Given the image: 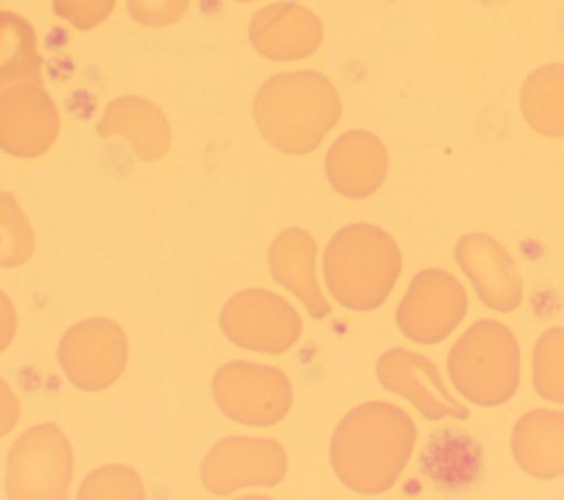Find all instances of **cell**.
<instances>
[{"mask_svg": "<svg viewBox=\"0 0 564 500\" xmlns=\"http://www.w3.org/2000/svg\"><path fill=\"white\" fill-rule=\"evenodd\" d=\"M379 383L405 396L425 419H467V407L460 405L445 388L438 368L423 355L405 348H390L377 359Z\"/></svg>", "mask_w": 564, "mask_h": 500, "instance_id": "8fae6325", "label": "cell"}, {"mask_svg": "<svg viewBox=\"0 0 564 500\" xmlns=\"http://www.w3.org/2000/svg\"><path fill=\"white\" fill-rule=\"evenodd\" d=\"M220 328L240 348L280 355L300 339L302 319L284 297L264 289H251L236 293L225 304Z\"/></svg>", "mask_w": 564, "mask_h": 500, "instance_id": "8992f818", "label": "cell"}, {"mask_svg": "<svg viewBox=\"0 0 564 500\" xmlns=\"http://www.w3.org/2000/svg\"><path fill=\"white\" fill-rule=\"evenodd\" d=\"M414 443V421L401 407L370 401L352 407L335 427L330 465L350 491L383 493L403 474Z\"/></svg>", "mask_w": 564, "mask_h": 500, "instance_id": "6da1fadb", "label": "cell"}, {"mask_svg": "<svg viewBox=\"0 0 564 500\" xmlns=\"http://www.w3.org/2000/svg\"><path fill=\"white\" fill-rule=\"evenodd\" d=\"M82 498H141L143 487L130 469L104 467L84 480Z\"/></svg>", "mask_w": 564, "mask_h": 500, "instance_id": "603a6c76", "label": "cell"}, {"mask_svg": "<svg viewBox=\"0 0 564 500\" xmlns=\"http://www.w3.org/2000/svg\"><path fill=\"white\" fill-rule=\"evenodd\" d=\"M520 110L538 134L564 137V64L542 66L527 77Z\"/></svg>", "mask_w": 564, "mask_h": 500, "instance_id": "d6986e66", "label": "cell"}, {"mask_svg": "<svg viewBox=\"0 0 564 500\" xmlns=\"http://www.w3.org/2000/svg\"><path fill=\"white\" fill-rule=\"evenodd\" d=\"M101 137H126L137 156L145 161H154L165 154L170 143V126L165 117L150 101L123 97L112 101L101 121Z\"/></svg>", "mask_w": 564, "mask_h": 500, "instance_id": "ac0fdd59", "label": "cell"}, {"mask_svg": "<svg viewBox=\"0 0 564 500\" xmlns=\"http://www.w3.org/2000/svg\"><path fill=\"white\" fill-rule=\"evenodd\" d=\"M238 2H251V0H238Z\"/></svg>", "mask_w": 564, "mask_h": 500, "instance_id": "83f0119b", "label": "cell"}, {"mask_svg": "<svg viewBox=\"0 0 564 500\" xmlns=\"http://www.w3.org/2000/svg\"><path fill=\"white\" fill-rule=\"evenodd\" d=\"M447 372L463 399L482 407L507 403L520 383L516 335L496 319L476 322L452 346Z\"/></svg>", "mask_w": 564, "mask_h": 500, "instance_id": "277c9868", "label": "cell"}, {"mask_svg": "<svg viewBox=\"0 0 564 500\" xmlns=\"http://www.w3.org/2000/svg\"><path fill=\"white\" fill-rule=\"evenodd\" d=\"M70 471L73 454L66 436L53 425H37L9 454L7 491L11 498H62Z\"/></svg>", "mask_w": 564, "mask_h": 500, "instance_id": "ba28073f", "label": "cell"}, {"mask_svg": "<svg viewBox=\"0 0 564 500\" xmlns=\"http://www.w3.org/2000/svg\"><path fill=\"white\" fill-rule=\"evenodd\" d=\"M59 128L57 110L40 84L0 95V148L13 156H37L51 148Z\"/></svg>", "mask_w": 564, "mask_h": 500, "instance_id": "4fadbf2b", "label": "cell"}, {"mask_svg": "<svg viewBox=\"0 0 564 500\" xmlns=\"http://www.w3.org/2000/svg\"><path fill=\"white\" fill-rule=\"evenodd\" d=\"M324 170L337 194L346 198H368L386 181L388 152L372 132L348 130L330 145Z\"/></svg>", "mask_w": 564, "mask_h": 500, "instance_id": "9a60e30c", "label": "cell"}, {"mask_svg": "<svg viewBox=\"0 0 564 500\" xmlns=\"http://www.w3.org/2000/svg\"><path fill=\"white\" fill-rule=\"evenodd\" d=\"M15 333V311L11 300L0 291V352L9 346Z\"/></svg>", "mask_w": 564, "mask_h": 500, "instance_id": "4316f807", "label": "cell"}, {"mask_svg": "<svg viewBox=\"0 0 564 500\" xmlns=\"http://www.w3.org/2000/svg\"><path fill=\"white\" fill-rule=\"evenodd\" d=\"M24 81L42 84L35 35L20 15L0 11V88Z\"/></svg>", "mask_w": 564, "mask_h": 500, "instance_id": "ffe728a7", "label": "cell"}, {"mask_svg": "<svg viewBox=\"0 0 564 500\" xmlns=\"http://www.w3.org/2000/svg\"><path fill=\"white\" fill-rule=\"evenodd\" d=\"M212 390L218 407L245 425H273L289 414L293 403V388L284 372L247 361L223 366Z\"/></svg>", "mask_w": 564, "mask_h": 500, "instance_id": "5b68a950", "label": "cell"}, {"mask_svg": "<svg viewBox=\"0 0 564 500\" xmlns=\"http://www.w3.org/2000/svg\"><path fill=\"white\" fill-rule=\"evenodd\" d=\"M286 474V452L273 438L229 436L203 460V482L216 496L245 487H273Z\"/></svg>", "mask_w": 564, "mask_h": 500, "instance_id": "9c48e42d", "label": "cell"}, {"mask_svg": "<svg viewBox=\"0 0 564 500\" xmlns=\"http://www.w3.org/2000/svg\"><path fill=\"white\" fill-rule=\"evenodd\" d=\"M128 359L123 330L110 319H88L70 328L59 344V363L82 390H101L117 381Z\"/></svg>", "mask_w": 564, "mask_h": 500, "instance_id": "30bf717a", "label": "cell"}, {"mask_svg": "<svg viewBox=\"0 0 564 500\" xmlns=\"http://www.w3.org/2000/svg\"><path fill=\"white\" fill-rule=\"evenodd\" d=\"M339 115L341 101L333 81L315 70L273 75L253 99L260 134L284 154L313 152Z\"/></svg>", "mask_w": 564, "mask_h": 500, "instance_id": "7a4b0ae2", "label": "cell"}, {"mask_svg": "<svg viewBox=\"0 0 564 500\" xmlns=\"http://www.w3.org/2000/svg\"><path fill=\"white\" fill-rule=\"evenodd\" d=\"M319 18L300 2H275L260 9L249 24L253 48L275 62L304 59L322 44Z\"/></svg>", "mask_w": 564, "mask_h": 500, "instance_id": "5bb4252c", "label": "cell"}, {"mask_svg": "<svg viewBox=\"0 0 564 500\" xmlns=\"http://www.w3.org/2000/svg\"><path fill=\"white\" fill-rule=\"evenodd\" d=\"M115 7V0H53L59 18L77 29H93L104 22Z\"/></svg>", "mask_w": 564, "mask_h": 500, "instance_id": "cb8c5ba5", "label": "cell"}, {"mask_svg": "<svg viewBox=\"0 0 564 500\" xmlns=\"http://www.w3.org/2000/svg\"><path fill=\"white\" fill-rule=\"evenodd\" d=\"M35 238L15 198L0 192V264L18 267L29 260Z\"/></svg>", "mask_w": 564, "mask_h": 500, "instance_id": "7402d4cb", "label": "cell"}, {"mask_svg": "<svg viewBox=\"0 0 564 500\" xmlns=\"http://www.w3.org/2000/svg\"><path fill=\"white\" fill-rule=\"evenodd\" d=\"M315 240L300 227L284 229L275 236L269 249L271 275L306 306V311L322 319L330 313L326 297L319 291L315 275Z\"/></svg>", "mask_w": 564, "mask_h": 500, "instance_id": "2e32d148", "label": "cell"}, {"mask_svg": "<svg viewBox=\"0 0 564 500\" xmlns=\"http://www.w3.org/2000/svg\"><path fill=\"white\" fill-rule=\"evenodd\" d=\"M20 403L11 388L0 379V436H4L18 421Z\"/></svg>", "mask_w": 564, "mask_h": 500, "instance_id": "484cf974", "label": "cell"}, {"mask_svg": "<svg viewBox=\"0 0 564 500\" xmlns=\"http://www.w3.org/2000/svg\"><path fill=\"white\" fill-rule=\"evenodd\" d=\"M533 388L555 403H564V328H551L533 346Z\"/></svg>", "mask_w": 564, "mask_h": 500, "instance_id": "44dd1931", "label": "cell"}, {"mask_svg": "<svg viewBox=\"0 0 564 500\" xmlns=\"http://www.w3.org/2000/svg\"><path fill=\"white\" fill-rule=\"evenodd\" d=\"M511 454L529 476H564V412H527L513 427Z\"/></svg>", "mask_w": 564, "mask_h": 500, "instance_id": "e0dca14e", "label": "cell"}, {"mask_svg": "<svg viewBox=\"0 0 564 500\" xmlns=\"http://www.w3.org/2000/svg\"><path fill=\"white\" fill-rule=\"evenodd\" d=\"M465 313L463 284L443 269H423L397 308V326L416 344H438L463 322Z\"/></svg>", "mask_w": 564, "mask_h": 500, "instance_id": "52a82bcc", "label": "cell"}, {"mask_svg": "<svg viewBox=\"0 0 564 500\" xmlns=\"http://www.w3.org/2000/svg\"><path fill=\"white\" fill-rule=\"evenodd\" d=\"M187 2L189 0H128V9L130 15L141 24L165 26L185 13Z\"/></svg>", "mask_w": 564, "mask_h": 500, "instance_id": "d4e9b609", "label": "cell"}, {"mask_svg": "<svg viewBox=\"0 0 564 500\" xmlns=\"http://www.w3.org/2000/svg\"><path fill=\"white\" fill-rule=\"evenodd\" d=\"M401 273L397 242L372 225L339 229L324 251V280L330 295L346 308H379Z\"/></svg>", "mask_w": 564, "mask_h": 500, "instance_id": "3957f363", "label": "cell"}, {"mask_svg": "<svg viewBox=\"0 0 564 500\" xmlns=\"http://www.w3.org/2000/svg\"><path fill=\"white\" fill-rule=\"evenodd\" d=\"M456 260L485 306L500 313H511L520 306V271L498 240L487 233H467L456 242Z\"/></svg>", "mask_w": 564, "mask_h": 500, "instance_id": "7c38bea8", "label": "cell"}]
</instances>
